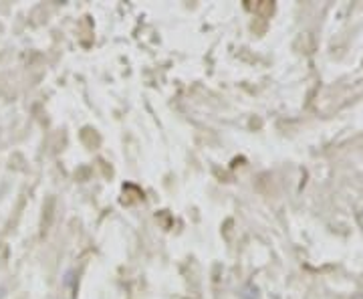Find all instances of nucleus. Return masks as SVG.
<instances>
[{"label": "nucleus", "instance_id": "nucleus-1", "mask_svg": "<svg viewBox=\"0 0 363 299\" xmlns=\"http://www.w3.org/2000/svg\"><path fill=\"white\" fill-rule=\"evenodd\" d=\"M240 299H258V289L254 285H246L240 293Z\"/></svg>", "mask_w": 363, "mask_h": 299}]
</instances>
